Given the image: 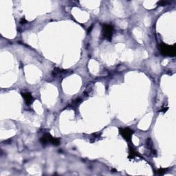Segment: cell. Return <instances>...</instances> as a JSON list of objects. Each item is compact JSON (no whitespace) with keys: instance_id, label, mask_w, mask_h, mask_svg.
<instances>
[{"instance_id":"cell-9","label":"cell","mask_w":176,"mask_h":176,"mask_svg":"<svg viewBox=\"0 0 176 176\" xmlns=\"http://www.w3.org/2000/svg\"><path fill=\"white\" fill-rule=\"evenodd\" d=\"M27 22V21L24 18H22V19H21V21H20V24H25V23H26Z\"/></svg>"},{"instance_id":"cell-8","label":"cell","mask_w":176,"mask_h":176,"mask_svg":"<svg viewBox=\"0 0 176 176\" xmlns=\"http://www.w3.org/2000/svg\"><path fill=\"white\" fill-rule=\"evenodd\" d=\"M167 4V1H158V4L160 6H165Z\"/></svg>"},{"instance_id":"cell-1","label":"cell","mask_w":176,"mask_h":176,"mask_svg":"<svg viewBox=\"0 0 176 176\" xmlns=\"http://www.w3.org/2000/svg\"><path fill=\"white\" fill-rule=\"evenodd\" d=\"M160 52L163 56L166 57H174L176 54V48L175 44L173 45H168L166 43H162L160 44L159 46Z\"/></svg>"},{"instance_id":"cell-7","label":"cell","mask_w":176,"mask_h":176,"mask_svg":"<svg viewBox=\"0 0 176 176\" xmlns=\"http://www.w3.org/2000/svg\"><path fill=\"white\" fill-rule=\"evenodd\" d=\"M167 169H160L158 170V173L159 175H164L167 172Z\"/></svg>"},{"instance_id":"cell-3","label":"cell","mask_w":176,"mask_h":176,"mask_svg":"<svg viewBox=\"0 0 176 176\" xmlns=\"http://www.w3.org/2000/svg\"><path fill=\"white\" fill-rule=\"evenodd\" d=\"M114 27L109 24H104L103 26L102 34L104 39H107V41H111V38L113 36Z\"/></svg>"},{"instance_id":"cell-5","label":"cell","mask_w":176,"mask_h":176,"mask_svg":"<svg viewBox=\"0 0 176 176\" xmlns=\"http://www.w3.org/2000/svg\"><path fill=\"white\" fill-rule=\"evenodd\" d=\"M22 96L24 97L27 105H30L34 101V98H32V94L30 92H22Z\"/></svg>"},{"instance_id":"cell-2","label":"cell","mask_w":176,"mask_h":176,"mask_svg":"<svg viewBox=\"0 0 176 176\" xmlns=\"http://www.w3.org/2000/svg\"><path fill=\"white\" fill-rule=\"evenodd\" d=\"M40 142L43 145L50 143L55 146H59L60 143H61L59 138L53 137V136L50 134H45L41 138Z\"/></svg>"},{"instance_id":"cell-6","label":"cell","mask_w":176,"mask_h":176,"mask_svg":"<svg viewBox=\"0 0 176 176\" xmlns=\"http://www.w3.org/2000/svg\"><path fill=\"white\" fill-rule=\"evenodd\" d=\"M136 156H139L138 153L135 150V149L132 147H129V156L128 158L134 159Z\"/></svg>"},{"instance_id":"cell-4","label":"cell","mask_w":176,"mask_h":176,"mask_svg":"<svg viewBox=\"0 0 176 176\" xmlns=\"http://www.w3.org/2000/svg\"><path fill=\"white\" fill-rule=\"evenodd\" d=\"M119 133L126 141L131 142L134 131L129 128H119Z\"/></svg>"}]
</instances>
